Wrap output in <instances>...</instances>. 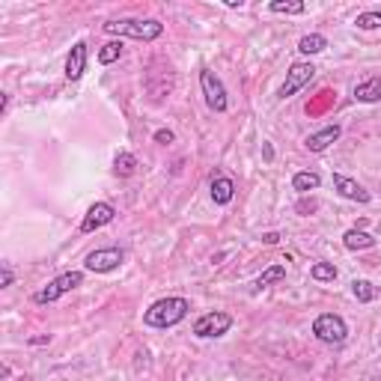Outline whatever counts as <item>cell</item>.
<instances>
[{"instance_id":"cell-1","label":"cell","mask_w":381,"mask_h":381,"mask_svg":"<svg viewBox=\"0 0 381 381\" xmlns=\"http://www.w3.org/2000/svg\"><path fill=\"white\" fill-rule=\"evenodd\" d=\"M102 27L110 36H128L140 42H155L158 36H164V24L155 18H119V21H107Z\"/></svg>"},{"instance_id":"cell-2","label":"cell","mask_w":381,"mask_h":381,"mask_svg":"<svg viewBox=\"0 0 381 381\" xmlns=\"http://www.w3.org/2000/svg\"><path fill=\"white\" fill-rule=\"evenodd\" d=\"M188 298H161L143 313V325L149 328H173L188 316Z\"/></svg>"},{"instance_id":"cell-3","label":"cell","mask_w":381,"mask_h":381,"mask_svg":"<svg viewBox=\"0 0 381 381\" xmlns=\"http://www.w3.org/2000/svg\"><path fill=\"white\" fill-rule=\"evenodd\" d=\"M313 337L319 339V343L339 346V343H346V337H348V325H346L343 316L322 313V316H319L316 322H313Z\"/></svg>"},{"instance_id":"cell-4","label":"cell","mask_w":381,"mask_h":381,"mask_svg":"<svg viewBox=\"0 0 381 381\" xmlns=\"http://www.w3.org/2000/svg\"><path fill=\"white\" fill-rule=\"evenodd\" d=\"M84 283V272H66V274H60L54 277L48 286H42L39 292L33 295L36 304H54L57 298H63L66 292H72V289H78Z\"/></svg>"},{"instance_id":"cell-5","label":"cell","mask_w":381,"mask_h":381,"mask_svg":"<svg viewBox=\"0 0 381 381\" xmlns=\"http://www.w3.org/2000/svg\"><path fill=\"white\" fill-rule=\"evenodd\" d=\"M200 89H203V96H206L209 110H215V114H224V110L229 107L227 89H224L220 78L212 72V69H203V72H200Z\"/></svg>"},{"instance_id":"cell-6","label":"cell","mask_w":381,"mask_h":381,"mask_svg":"<svg viewBox=\"0 0 381 381\" xmlns=\"http://www.w3.org/2000/svg\"><path fill=\"white\" fill-rule=\"evenodd\" d=\"M229 328H233V316L224 313V310H215V313H206L194 322V337H200V339L224 337V334H229Z\"/></svg>"},{"instance_id":"cell-7","label":"cell","mask_w":381,"mask_h":381,"mask_svg":"<svg viewBox=\"0 0 381 381\" xmlns=\"http://www.w3.org/2000/svg\"><path fill=\"white\" fill-rule=\"evenodd\" d=\"M123 263H125V254L119 247H102V250H93V254L84 259V268L93 274H110Z\"/></svg>"},{"instance_id":"cell-8","label":"cell","mask_w":381,"mask_h":381,"mask_svg":"<svg viewBox=\"0 0 381 381\" xmlns=\"http://www.w3.org/2000/svg\"><path fill=\"white\" fill-rule=\"evenodd\" d=\"M316 78V66L313 63H292L286 72V81L280 87V98H292L298 89H304L310 81Z\"/></svg>"},{"instance_id":"cell-9","label":"cell","mask_w":381,"mask_h":381,"mask_svg":"<svg viewBox=\"0 0 381 381\" xmlns=\"http://www.w3.org/2000/svg\"><path fill=\"white\" fill-rule=\"evenodd\" d=\"M114 218H116V209L110 206V203H96V206H89V212H87L84 220H81V233H96V229L107 227Z\"/></svg>"},{"instance_id":"cell-10","label":"cell","mask_w":381,"mask_h":381,"mask_svg":"<svg viewBox=\"0 0 381 381\" xmlns=\"http://www.w3.org/2000/svg\"><path fill=\"white\" fill-rule=\"evenodd\" d=\"M87 42H75L72 51L66 57V78L69 81H81L84 72H87Z\"/></svg>"},{"instance_id":"cell-11","label":"cell","mask_w":381,"mask_h":381,"mask_svg":"<svg viewBox=\"0 0 381 381\" xmlns=\"http://www.w3.org/2000/svg\"><path fill=\"white\" fill-rule=\"evenodd\" d=\"M334 188L339 190V197L355 200V203H369V200H373V194H369L366 188H360L355 179H348L343 173H334Z\"/></svg>"},{"instance_id":"cell-12","label":"cell","mask_w":381,"mask_h":381,"mask_svg":"<svg viewBox=\"0 0 381 381\" xmlns=\"http://www.w3.org/2000/svg\"><path fill=\"white\" fill-rule=\"evenodd\" d=\"M339 134H343V128H339L337 123L334 125H325L322 132H316V134H310L304 143H307V149L310 152H325V149L334 143V140H339Z\"/></svg>"},{"instance_id":"cell-13","label":"cell","mask_w":381,"mask_h":381,"mask_svg":"<svg viewBox=\"0 0 381 381\" xmlns=\"http://www.w3.org/2000/svg\"><path fill=\"white\" fill-rule=\"evenodd\" d=\"M236 197V182L229 176H215L212 179V200L218 206H229Z\"/></svg>"},{"instance_id":"cell-14","label":"cell","mask_w":381,"mask_h":381,"mask_svg":"<svg viewBox=\"0 0 381 381\" xmlns=\"http://www.w3.org/2000/svg\"><path fill=\"white\" fill-rule=\"evenodd\" d=\"M355 98L364 105H375L381 102V78H366L364 84L355 87Z\"/></svg>"},{"instance_id":"cell-15","label":"cell","mask_w":381,"mask_h":381,"mask_svg":"<svg viewBox=\"0 0 381 381\" xmlns=\"http://www.w3.org/2000/svg\"><path fill=\"white\" fill-rule=\"evenodd\" d=\"M319 185H322V176L313 173V170H301V173L292 176V190H298V194H310Z\"/></svg>"},{"instance_id":"cell-16","label":"cell","mask_w":381,"mask_h":381,"mask_svg":"<svg viewBox=\"0 0 381 381\" xmlns=\"http://www.w3.org/2000/svg\"><path fill=\"white\" fill-rule=\"evenodd\" d=\"M328 48V39L322 33H310V36H301V42H298V51L304 54V57H316V54H322Z\"/></svg>"},{"instance_id":"cell-17","label":"cell","mask_w":381,"mask_h":381,"mask_svg":"<svg viewBox=\"0 0 381 381\" xmlns=\"http://www.w3.org/2000/svg\"><path fill=\"white\" fill-rule=\"evenodd\" d=\"M343 245L348 250H369V247H375V238L369 233H364V229H348L343 236Z\"/></svg>"},{"instance_id":"cell-18","label":"cell","mask_w":381,"mask_h":381,"mask_svg":"<svg viewBox=\"0 0 381 381\" xmlns=\"http://www.w3.org/2000/svg\"><path fill=\"white\" fill-rule=\"evenodd\" d=\"M268 9H272L274 15H304L307 3H304V0H272Z\"/></svg>"},{"instance_id":"cell-19","label":"cell","mask_w":381,"mask_h":381,"mask_svg":"<svg viewBox=\"0 0 381 381\" xmlns=\"http://www.w3.org/2000/svg\"><path fill=\"white\" fill-rule=\"evenodd\" d=\"M352 295L357 298V304H373L378 298V286L369 280H352Z\"/></svg>"},{"instance_id":"cell-20","label":"cell","mask_w":381,"mask_h":381,"mask_svg":"<svg viewBox=\"0 0 381 381\" xmlns=\"http://www.w3.org/2000/svg\"><path fill=\"white\" fill-rule=\"evenodd\" d=\"M280 280H286V265H272V268H265L263 274L256 277V289H265V286H274L280 283Z\"/></svg>"},{"instance_id":"cell-21","label":"cell","mask_w":381,"mask_h":381,"mask_svg":"<svg viewBox=\"0 0 381 381\" xmlns=\"http://www.w3.org/2000/svg\"><path fill=\"white\" fill-rule=\"evenodd\" d=\"M310 277L319 280V283H334L337 280V265L334 263H316L310 268Z\"/></svg>"},{"instance_id":"cell-22","label":"cell","mask_w":381,"mask_h":381,"mask_svg":"<svg viewBox=\"0 0 381 381\" xmlns=\"http://www.w3.org/2000/svg\"><path fill=\"white\" fill-rule=\"evenodd\" d=\"M134 167H137V158H134L132 152H119V155L114 158V173H116V176H132Z\"/></svg>"},{"instance_id":"cell-23","label":"cell","mask_w":381,"mask_h":381,"mask_svg":"<svg viewBox=\"0 0 381 381\" xmlns=\"http://www.w3.org/2000/svg\"><path fill=\"white\" fill-rule=\"evenodd\" d=\"M123 57V42H107V45H102V51H98V63L102 66H110V63H116V60Z\"/></svg>"},{"instance_id":"cell-24","label":"cell","mask_w":381,"mask_h":381,"mask_svg":"<svg viewBox=\"0 0 381 381\" xmlns=\"http://www.w3.org/2000/svg\"><path fill=\"white\" fill-rule=\"evenodd\" d=\"M355 24H357L360 30H378V27H381V12H360V15L355 18Z\"/></svg>"},{"instance_id":"cell-25","label":"cell","mask_w":381,"mask_h":381,"mask_svg":"<svg viewBox=\"0 0 381 381\" xmlns=\"http://www.w3.org/2000/svg\"><path fill=\"white\" fill-rule=\"evenodd\" d=\"M12 280H15V274H12V268H9V263H0V289H9Z\"/></svg>"},{"instance_id":"cell-26","label":"cell","mask_w":381,"mask_h":381,"mask_svg":"<svg viewBox=\"0 0 381 381\" xmlns=\"http://www.w3.org/2000/svg\"><path fill=\"white\" fill-rule=\"evenodd\" d=\"M155 143H161V146L173 143V132H170V128H161V132H155Z\"/></svg>"},{"instance_id":"cell-27","label":"cell","mask_w":381,"mask_h":381,"mask_svg":"<svg viewBox=\"0 0 381 381\" xmlns=\"http://www.w3.org/2000/svg\"><path fill=\"white\" fill-rule=\"evenodd\" d=\"M51 343V334H42V337H30V346H48Z\"/></svg>"},{"instance_id":"cell-28","label":"cell","mask_w":381,"mask_h":381,"mask_svg":"<svg viewBox=\"0 0 381 381\" xmlns=\"http://www.w3.org/2000/svg\"><path fill=\"white\" fill-rule=\"evenodd\" d=\"M263 242H265V245H277V242H280V236H277V233H265V236H263Z\"/></svg>"},{"instance_id":"cell-29","label":"cell","mask_w":381,"mask_h":381,"mask_svg":"<svg viewBox=\"0 0 381 381\" xmlns=\"http://www.w3.org/2000/svg\"><path fill=\"white\" fill-rule=\"evenodd\" d=\"M0 378H3V381H9V378H12V369H9L6 364H3V366H0Z\"/></svg>"},{"instance_id":"cell-30","label":"cell","mask_w":381,"mask_h":381,"mask_svg":"<svg viewBox=\"0 0 381 381\" xmlns=\"http://www.w3.org/2000/svg\"><path fill=\"white\" fill-rule=\"evenodd\" d=\"M6 107H9V96L0 98V114H6Z\"/></svg>"}]
</instances>
